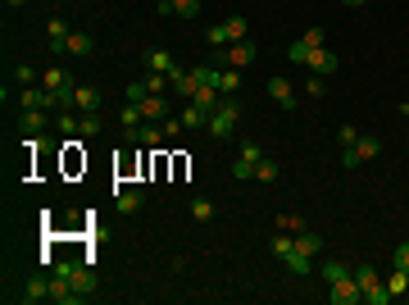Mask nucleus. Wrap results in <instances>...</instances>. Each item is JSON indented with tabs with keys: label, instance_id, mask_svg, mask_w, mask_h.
I'll return each instance as SVG.
<instances>
[{
	"label": "nucleus",
	"instance_id": "obj_1",
	"mask_svg": "<svg viewBox=\"0 0 409 305\" xmlns=\"http://www.w3.org/2000/svg\"><path fill=\"white\" fill-rule=\"evenodd\" d=\"M355 283H359V296H364V305H391V292H387V283L377 278L373 264H355Z\"/></svg>",
	"mask_w": 409,
	"mask_h": 305
},
{
	"label": "nucleus",
	"instance_id": "obj_2",
	"mask_svg": "<svg viewBox=\"0 0 409 305\" xmlns=\"http://www.w3.org/2000/svg\"><path fill=\"white\" fill-rule=\"evenodd\" d=\"M255 55H259V46L246 37V41L218 46V50H214V64H218V68H250V64H255Z\"/></svg>",
	"mask_w": 409,
	"mask_h": 305
},
{
	"label": "nucleus",
	"instance_id": "obj_3",
	"mask_svg": "<svg viewBox=\"0 0 409 305\" xmlns=\"http://www.w3.org/2000/svg\"><path fill=\"white\" fill-rule=\"evenodd\" d=\"M246 33H250V23H246V14H232V19L227 23H214V28H209V33H204V41L214 46H232V41H246Z\"/></svg>",
	"mask_w": 409,
	"mask_h": 305
},
{
	"label": "nucleus",
	"instance_id": "obj_4",
	"mask_svg": "<svg viewBox=\"0 0 409 305\" xmlns=\"http://www.w3.org/2000/svg\"><path fill=\"white\" fill-rule=\"evenodd\" d=\"M237 119H241L237 96H223V100H218V109L209 114V137H232V132H237Z\"/></svg>",
	"mask_w": 409,
	"mask_h": 305
},
{
	"label": "nucleus",
	"instance_id": "obj_5",
	"mask_svg": "<svg viewBox=\"0 0 409 305\" xmlns=\"http://www.w3.org/2000/svg\"><path fill=\"white\" fill-rule=\"evenodd\" d=\"M55 273H64V278H68V283H73V287H77L82 296H91V292H96V273H91V264H77V260H59V264H55Z\"/></svg>",
	"mask_w": 409,
	"mask_h": 305
},
{
	"label": "nucleus",
	"instance_id": "obj_6",
	"mask_svg": "<svg viewBox=\"0 0 409 305\" xmlns=\"http://www.w3.org/2000/svg\"><path fill=\"white\" fill-rule=\"evenodd\" d=\"M259 160H264L259 142H241L237 164H232V178H237V183H250V178H255V164H259Z\"/></svg>",
	"mask_w": 409,
	"mask_h": 305
},
{
	"label": "nucleus",
	"instance_id": "obj_7",
	"mask_svg": "<svg viewBox=\"0 0 409 305\" xmlns=\"http://www.w3.org/2000/svg\"><path fill=\"white\" fill-rule=\"evenodd\" d=\"M169 82H173V91H178L182 100H191L196 91L204 87V82H200V68H182V64H173V68H169Z\"/></svg>",
	"mask_w": 409,
	"mask_h": 305
},
{
	"label": "nucleus",
	"instance_id": "obj_8",
	"mask_svg": "<svg viewBox=\"0 0 409 305\" xmlns=\"http://www.w3.org/2000/svg\"><path fill=\"white\" fill-rule=\"evenodd\" d=\"M332 292H327V301L332 305H359L364 296H359V283H355V269H350V278H336V283H327Z\"/></svg>",
	"mask_w": 409,
	"mask_h": 305
},
{
	"label": "nucleus",
	"instance_id": "obj_9",
	"mask_svg": "<svg viewBox=\"0 0 409 305\" xmlns=\"http://www.w3.org/2000/svg\"><path fill=\"white\" fill-rule=\"evenodd\" d=\"M19 301L23 305H37V301H50V278L46 273H32L28 283H23V292H19Z\"/></svg>",
	"mask_w": 409,
	"mask_h": 305
},
{
	"label": "nucleus",
	"instance_id": "obj_10",
	"mask_svg": "<svg viewBox=\"0 0 409 305\" xmlns=\"http://www.w3.org/2000/svg\"><path fill=\"white\" fill-rule=\"evenodd\" d=\"M19 105L23 109H55V91H46V87H19Z\"/></svg>",
	"mask_w": 409,
	"mask_h": 305
},
{
	"label": "nucleus",
	"instance_id": "obj_11",
	"mask_svg": "<svg viewBox=\"0 0 409 305\" xmlns=\"http://www.w3.org/2000/svg\"><path fill=\"white\" fill-rule=\"evenodd\" d=\"M114 205H119V214H137L141 205H146V192H141V187H114Z\"/></svg>",
	"mask_w": 409,
	"mask_h": 305
},
{
	"label": "nucleus",
	"instance_id": "obj_12",
	"mask_svg": "<svg viewBox=\"0 0 409 305\" xmlns=\"http://www.w3.org/2000/svg\"><path fill=\"white\" fill-rule=\"evenodd\" d=\"M41 87H46V91H64V87H77V82H73V73H68L64 64H50V68L41 73Z\"/></svg>",
	"mask_w": 409,
	"mask_h": 305
},
{
	"label": "nucleus",
	"instance_id": "obj_13",
	"mask_svg": "<svg viewBox=\"0 0 409 305\" xmlns=\"http://www.w3.org/2000/svg\"><path fill=\"white\" fill-rule=\"evenodd\" d=\"M137 109H141V119H146V123H164V119H169V100H164V96L137 100Z\"/></svg>",
	"mask_w": 409,
	"mask_h": 305
},
{
	"label": "nucleus",
	"instance_id": "obj_14",
	"mask_svg": "<svg viewBox=\"0 0 409 305\" xmlns=\"http://www.w3.org/2000/svg\"><path fill=\"white\" fill-rule=\"evenodd\" d=\"M269 96L278 100L282 109H296V87H291V82H287L282 73H278V77H269Z\"/></svg>",
	"mask_w": 409,
	"mask_h": 305
},
{
	"label": "nucleus",
	"instance_id": "obj_15",
	"mask_svg": "<svg viewBox=\"0 0 409 305\" xmlns=\"http://www.w3.org/2000/svg\"><path fill=\"white\" fill-rule=\"evenodd\" d=\"M73 109H82V114H96V109H100V91L86 87V82H77V87H73Z\"/></svg>",
	"mask_w": 409,
	"mask_h": 305
},
{
	"label": "nucleus",
	"instance_id": "obj_16",
	"mask_svg": "<svg viewBox=\"0 0 409 305\" xmlns=\"http://www.w3.org/2000/svg\"><path fill=\"white\" fill-rule=\"evenodd\" d=\"M128 142H137V146H164V128H160V123H141V128L128 132Z\"/></svg>",
	"mask_w": 409,
	"mask_h": 305
},
{
	"label": "nucleus",
	"instance_id": "obj_17",
	"mask_svg": "<svg viewBox=\"0 0 409 305\" xmlns=\"http://www.w3.org/2000/svg\"><path fill=\"white\" fill-rule=\"evenodd\" d=\"M46 41H50L55 55H64V46H68V23H64V19H50V23H46Z\"/></svg>",
	"mask_w": 409,
	"mask_h": 305
},
{
	"label": "nucleus",
	"instance_id": "obj_18",
	"mask_svg": "<svg viewBox=\"0 0 409 305\" xmlns=\"http://www.w3.org/2000/svg\"><path fill=\"white\" fill-rule=\"evenodd\" d=\"M310 73H332L336 68V50H327V46H318V50H310Z\"/></svg>",
	"mask_w": 409,
	"mask_h": 305
},
{
	"label": "nucleus",
	"instance_id": "obj_19",
	"mask_svg": "<svg viewBox=\"0 0 409 305\" xmlns=\"http://www.w3.org/2000/svg\"><path fill=\"white\" fill-rule=\"evenodd\" d=\"M41 128H46V114H41V109H23V114H19V132H23V137H37Z\"/></svg>",
	"mask_w": 409,
	"mask_h": 305
},
{
	"label": "nucleus",
	"instance_id": "obj_20",
	"mask_svg": "<svg viewBox=\"0 0 409 305\" xmlns=\"http://www.w3.org/2000/svg\"><path fill=\"white\" fill-rule=\"evenodd\" d=\"M296 251H301V255H310V260H314V255L323 251V237H318V232H314V228L296 232Z\"/></svg>",
	"mask_w": 409,
	"mask_h": 305
},
{
	"label": "nucleus",
	"instance_id": "obj_21",
	"mask_svg": "<svg viewBox=\"0 0 409 305\" xmlns=\"http://www.w3.org/2000/svg\"><path fill=\"white\" fill-rule=\"evenodd\" d=\"M173 64H178V59H173L169 50H160V46H151V50H146V68H151V73H169Z\"/></svg>",
	"mask_w": 409,
	"mask_h": 305
},
{
	"label": "nucleus",
	"instance_id": "obj_22",
	"mask_svg": "<svg viewBox=\"0 0 409 305\" xmlns=\"http://www.w3.org/2000/svg\"><path fill=\"white\" fill-rule=\"evenodd\" d=\"M182 128H209V109H200L196 100H187V109H182Z\"/></svg>",
	"mask_w": 409,
	"mask_h": 305
},
{
	"label": "nucleus",
	"instance_id": "obj_23",
	"mask_svg": "<svg viewBox=\"0 0 409 305\" xmlns=\"http://www.w3.org/2000/svg\"><path fill=\"white\" fill-rule=\"evenodd\" d=\"M350 269H355L350 260H323V264H318V273H323L327 283H336V278H350Z\"/></svg>",
	"mask_w": 409,
	"mask_h": 305
},
{
	"label": "nucleus",
	"instance_id": "obj_24",
	"mask_svg": "<svg viewBox=\"0 0 409 305\" xmlns=\"http://www.w3.org/2000/svg\"><path fill=\"white\" fill-rule=\"evenodd\" d=\"M350 151H355V160L364 164V160H377V155H382V142H377V137H359Z\"/></svg>",
	"mask_w": 409,
	"mask_h": 305
},
{
	"label": "nucleus",
	"instance_id": "obj_25",
	"mask_svg": "<svg viewBox=\"0 0 409 305\" xmlns=\"http://www.w3.org/2000/svg\"><path fill=\"white\" fill-rule=\"evenodd\" d=\"M382 283H387L391 301H396V296H405V292H409V273H405V269H391L387 278H382Z\"/></svg>",
	"mask_w": 409,
	"mask_h": 305
},
{
	"label": "nucleus",
	"instance_id": "obj_26",
	"mask_svg": "<svg viewBox=\"0 0 409 305\" xmlns=\"http://www.w3.org/2000/svg\"><path fill=\"white\" fill-rule=\"evenodd\" d=\"M64 50L82 59V55H91V50H96V41H91V37H86V33H68V46H64Z\"/></svg>",
	"mask_w": 409,
	"mask_h": 305
},
{
	"label": "nucleus",
	"instance_id": "obj_27",
	"mask_svg": "<svg viewBox=\"0 0 409 305\" xmlns=\"http://www.w3.org/2000/svg\"><path fill=\"white\" fill-rule=\"evenodd\" d=\"M291 246H296V232H282V228H278V237L269 241V255H278V260H287V255H291Z\"/></svg>",
	"mask_w": 409,
	"mask_h": 305
},
{
	"label": "nucleus",
	"instance_id": "obj_28",
	"mask_svg": "<svg viewBox=\"0 0 409 305\" xmlns=\"http://www.w3.org/2000/svg\"><path fill=\"white\" fill-rule=\"evenodd\" d=\"M282 264H287V269L296 273V278H305V273L314 269V260H310V255H301V251H296V246H291V255H287V260H282Z\"/></svg>",
	"mask_w": 409,
	"mask_h": 305
},
{
	"label": "nucleus",
	"instance_id": "obj_29",
	"mask_svg": "<svg viewBox=\"0 0 409 305\" xmlns=\"http://www.w3.org/2000/svg\"><path fill=\"white\" fill-rule=\"evenodd\" d=\"M237 87H241L237 68H218V91H223V96H237Z\"/></svg>",
	"mask_w": 409,
	"mask_h": 305
},
{
	"label": "nucleus",
	"instance_id": "obj_30",
	"mask_svg": "<svg viewBox=\"0 0 409 305\" xmlns=\"http://www.w3.org/2000/svg\"><path fill=\"white\" fill-rule=\"evenodd\" d=\"M191 100H196L200 109H209V114H214V109H218V100H223V91H218V87H200Z\"/></svg>",
	"mask_w": 409,
	"mask_h": 305
},
{
	"label": "nucleus",
	"instance_id": "obj_31",
	"mask_svg": "<svg viewBox=\"0 0 409 305\" xmlns=\"http://www.w3.org/2000/svg\"><path fill=\"white\" fill-rule=\"evenodd\" d=\"M255 183H278V160H269V155H264V160L255 164Z\"/></svg>",
	"mask_w": 409,
	"mask_h": 305
},
{
	"label": "nucleus",
	"instance_id": "obj_32",
	"mask_svg": "<svg viewBox=\"0 0 409 305\" xmlns=\"http://www.w3.org/2000/svg\"><path fill=\"white\" fill-rule=\"evenodd\" d=\"M119 123H123V132H132V128H141V109H137V105H132V100H128V105H123V109H119Z\"/></svg>",
	"mask_w": 409,
	"mask_h": 305
},
{
	"label": "nucleus",
	"instance_id": "obj_33",
	"mask_svg": "<svg viewBox=\"0 0 409 305\" xmlns=\"http://www.w3.org/2000/svg\"><path fill=\"white\" fill-rule=\"evenodd\" d=\"M37 77H41V73H37L32 64H19V68H14V87H37Z\"/></svg>",
	"mask_w": 409,
	"mask_h": 305
},
{
	"label": "nucleus",
	"instance_id": "obj_34",
	"mask_svg": "<svg viewBox=\"0 0 409 305\" xmlns=\"http://www.w3.org/2000/svg\"><path fill=\"white\" fill-rule=\"evenodd\" d=\"M100 128H105V119H100V114H82V123H77V132H82V137H100Z\"/></svg>",
	"mask_w": 409,
	"mask_h": 305
},
{
	"label": "nucleus",
	"instance_id": "obj_35",
	"mask_svg": "<svg viewBox=\"0 0 409 305\" xmlns=\"http://www.w3.org/2000/svg\"><path fill=\"white\" fill-rule=\"evenodd\" d=\"M169 87H173L169 73H146V91H151V96H164Z\"/></svg>",
	"mask_w": 409,
	"mask_h": 305
},
{
	"label": "nucleus",
	"instance_id": "obj_36",
	"mask_svg": "<svg viewBox=\"0 0 409 305\" xmlns=\"http://www.w3.org/2000/svg\"><path fill=\"white\" fill-rule=\"evenodd\" d=\"M191 219H196V223H204V219H214V201L196 196V201H191Z\"/></svg>",
	"mask_w": 409,
	"mask_h": 305
},
{
	"label": "nucleus",
	"instance_id": "obj_37",
	"mask_svg": "<svg viewBox=\"0 0 409 305\" xmlns=\"http://www.w3.org/2000/svg\"><path fill=\"white\" fill-rule=\"evenodd\" d=\"M77 123H82V119H77L73 109H59V114H55V128H59V132H77Z\"/></svg>",
	"mask_w": 409,
	"mask_h": 305
},
{
	"label": "nucleus",
	"instance_id": "obj_38",
	"mask_svg": "<svg viewBox=\"0 0 409 305\" xmlns=\"http://www.w3.org/2000/svg\"><path fill=\"white\" fill-rule=\"evenodd\" d=\"M173 14H178V19H196V14H200V0H173Z\"/></svg>",
	"mask_w": 409,
	"mask_h": 305
},
{
	"label": "nucleus",
	"instance_id": "obj_39",
	"mask_svg": "<svg viewBox=\"0 0 409 305\" xmlns=\"http://www.w3.org/2000/svg\"><path fill=\"white\" fill-rule=\"evenodd\" d=\"M287 59H291V64H310V46H305V41H291V50H287Z\"/></svg>",
	"mask_w": 409,
	"mask_h": 305
},
{
	"label": "nucleus",
	"instance_id": "obj_40",
	"mask_svg": "<svg viewBox=\"0 0 409 305\" xmlns=\"http://www.w3.org/2000/svg\"><path fill=\"white\" fill-rule=\"evenodd\" d=\"M278 228L282 232H305V219L301 214H278Z\"/></svg>",
	"mask_w": 409,
	"mask_h": 305
},
{
	"label": "nucleus",
	"instance_id": "obj_41",
	"mask_svg": "<svg viewBox=\"0 0 409 305\" xmlns=\"http://www.w3.org/2000/svg\"><path fill=\"white\" fill-rule=\"evenodd\" d=\"M301 41L310 46V50H318V46H327V33H323V28H310V33H305Z\"/></svg>",
	"mask_w": 409,
	"mask_h": 305
},
{
	"label": "nucleus",
	"instance_id": "obj_42",
	"mask_svg": "<svg viewBox=\"0 0 409 305\" xmlns=\"http://www.w3.org/2000/svg\"><path fill=\"white\" fill-rule=\"evenodd\" d=\"M336 142H341V146H355V142H359V128L341 123V128H336Z\"/></svg>",
	"mask_w": 409,
	"mask_h": 305
},
{
	"label": "nucleus",
	"instance_id": "obj_43",
	"mask_svg": "<svg viewBox=\"0 0 409 305\" xmlns=\"http://www.w3.org/2000/svg\"><path fill=\"white\" fill-rule=\"evenodd\" d=\"M146 96H151V91H146V77H141V82H128V100H132V105L146 100Z\"/></svg>",
	"mask_w": 409,
	"mask_h": 305
},
{
	"label": "nucleus",
	"instance_id": "obj_44",
	"mask_svg": "<svg viewBox=\"0 0 409 305\" xmlns=\"http://www.w3.org/2000/svg\"><path fill=\"white\" fill-rule=\"evenodd\" d=\"M391 260H396V269H405V273H409V241H400V246H396V255H391Z\"/></svg>",
	"mask_w": 409,
	"mask_h": 305
},
{
	"label": "nucleus",
	"instance_id": "obj_45",
	"mask_svg": "<svg viewBox=\"0 0 409 305\" xmlns=\"http://www.w3.org/2000/svg\"><path fill=\"white\" fill-rule=\"evenodd\" d=\"M305 91H310V96H323V91H327V82H323V73H314V77H310V82H305Z\"/></svg>",
	"mask_w": 409,
	"mask_h": 305
},
{
	"label": "nucleus",
	"instance_id": "obj_46",
	"mask_svg": "<svg viewBox=\"0 0 409 305\" xmlns=\"http://www.w3.org/2000/svg\"><path fill=\"white\" fill-rule=\"evenodd\" d=\"M160 128H164V137H178V132H182V119H164Z\"/></svg>",
	"mask_w": 409,
	"mask_h": 305
},
{
	"label": "nucleus",
	"instance_id": "obj_47",
	"mask_svg": "<svg viewBox=\"0 0 409 305\" xmlns=\"http://www.w3.org/2000/svg\"><path fill=\"white\" fill-rule=\"evenodd\" d=\"M345 5H364V0H345Z\"/></svg>",
	"mask_w": 409,
	"mask_h": 305
},
{
	"label": "nucleus",
	"instance_id": "obj_48",
	"mask_svg": "<svg viewBox=\"0 0 409 305\" xmlns=\"http://www.w3.org/2000/svg\"><path fill=\"white\" fill-rule=\"evenodd\" d=\"M59 5H77V0H59Z\"/></svg>",
	"mask_w": 409,
	"mask_h": 305
},
{
	"label": "nucleus",
	"instance_id": "obj_49",
	"mask_svg": "<svg viewBox=\"0 0 409 305\" xmlns=\"http://www.w3.org/2000/svg\"><path fill=\"white\" fill-rule=\"evenodd\" d=\"M400 109H405V114H409V100H405V105H400Z\"/></svg>",
	"mask_w": 409,
	"mask_h": 305
},
{
	"label": "nucleus",
	"instance_id": "obj_50",
	"mask_svg": "<svg viewBox=\"0 0 409 305\" xmlns=\"http://www.w3.org/2000/svg\"><path fill=\"white\" fill-rule=\"evenodd\" d=\"M10 5H23V0H10Z\"/></svg>",
	"mask_w": 409,
	"mask_h": 305
}]
</instances>
